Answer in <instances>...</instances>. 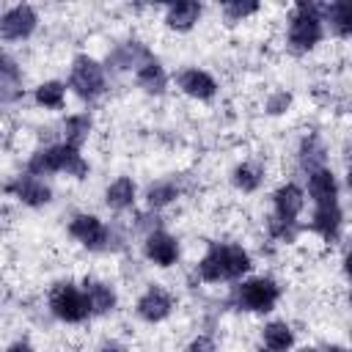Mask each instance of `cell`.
<instances>
[{"label":"cell","mask_w":352,"mask_h":352,"mask_svg":"<svg viewBox=\"0 0 352 352\" xmlns=\"http://www.w3.org/2000/svg\"><path fill=\"white\" fill-rule=\"evenodd\" d=\"M201 14H204V6L201 3H192V0H184V3H170L168 8H165V28H170V30H176V33H187V30H192L195 25H198V19H201Z\"/></svg>","instance_id":"obj_16"},{"label":"cell","mask_w":352,"mask_h":352,"mask_svg":"<svg viewBox=\"0 0 352 352\" xmlns=\"http://www.w3.org/2000/svg\"><path fill=\"white\" fill-rule=\"evenodd\" d=\"M143 253L157 267H170L179 258V242L168 231H151L143 242Z\"/></svg>","instance_id":"obj_12"},{"label":"cell","mask_w":352,"mask_h":352,"mask_svg":"<svg viewBox=\"0 0 352 352\" xmlns=\"http://www.w3.org/2000/svg\"><path fill=\"white\" fill-rule=\"evenodd\" d=\"M36 28H38V14L28 3H19V6H11V8L0 11V38L3 41L30 38Z\"/></svg>","instance_id":"obj_6"},{"label":"cell","mask_w":352,"mask_h":352,"mask_svg":"<svg viewBox=\"0 0 352 352\" xmlns=\"http://www.w3.org/2000/svg\"><path fill=\"white\" fill-rule=\"evenodd\" d=\"M33 99L44 110H60L66 104V82H60V80H44L41 85H36Z\"/></svg>","instance_id":"obj_23"},{"label":"cell","mask_w":352,"mask_h":352,"mask_svg":"<svg viewBox=\"0 0 352 352\" xmlns=\"http://www.w3.org/2000/svg\"><path fill=\"white\" fill-rule=\"evenodd\" d=\"M300 160H302V165L308 168V173L316 170V168H324V165H322V160H324V148L319 146L316 138H308V140L302 143V148H300Z\"/></svg>","instance_id":"obj_29"},{"label":"cell","mask_w":352,"mask_h":352,"mask_svg":"<svg viewBox=\"0 0 352 352\" xmlns=\"http://www.w3.org/2000/svg\"><path fill=\"white\" fill-rule=\"evenodd\" d=\"M195 272L204 283H220L226 280V267H223V256H220V242H212L209 250L198 258Z\"/></svg>","instance_id":"obj_20"},{"label":"cell","mask_w":352,"mask_h":352,"mask_svg":"<svg viewBox=\"0 0 352 352\" xmlns=\"http://www.w3.org/2000/svg\"><path fill=\"white\" fill-rule=\"evenodd\" d=\"M135 80H138V85L146 91V94H162L165 88H168V74H165V69H162V63L160 60H148V63H143L138 72H135Z\"/></svg>","instance_id":"obj_22"},{"label":"cell","mask_w":352,"mask_h":352,"mask_svg":"<svg viewBox=\"0 0 352 352\" xmlns=\"http://www.w3.org/2000/svg\"><path fill=\"white\" fill-rule=\"evenodd\" d=\"M261 182H264V168L258 162H242L231 173V184L239 192H256L261 187Z\"/></svg>","instance_id":"obj_26"},{"label":"cell","mask_w":352,"mask_h":352,"mask_svg":"<svg viewBox=\"0 0 352 352\" xmlns=\"http://www.w3.org/2000/svg\"><path fill=\"white\" fill-rule=\"evenodd\" d=\"M289 104H292V96H289L286 91H280V94H275V96H270V99H267V113L278 116V113H283Z\"/></svg>","instance_id":"obj_31"},{"label":"cell","mask_w":352,"mask_h":352,"mask_svg":"<svg viewBox=\"0 0 352 352\" xmlns=\"http://www.w3.org/2000/svg\"><path fill=\"white\" fill-rule=\"evenodd\" d=\"M330 22V30L338 36V38H346L352 33V6L338 0V3H330V6H322V22Z\"/></svg>","instance_id":"obj_21"},{"label":"cell","mask_w":352,"mask_h":352,"mask_svg":"<svg viewBox=\"0 0 352 352\" xmlns=\"http://www.w3.org/2000/svg\"><path fill=\"white\" fill-rule=\"evenodd\" d=\"M322 352H349L346 346H327V349H322Z\"/></svg>","instance_id":"obj_35"},{"label":"cell","mask_w":352,"mask_h":352,"mask_svg":"<svg viewBox=\"0 0 352 352\" xmlns=\"http://www.w3.org/2000/svg\"><path fill=\"white\" fill-rule=\"evenodd\" d=\"M50 311L55 319H60L66 324H80L91 316L82 289L72 280H60L50 289Z\"/></svg>","instance_id":"obj_3"},{"label":"cell","mask_w":352,"mask_h":352,"mask_svg":"<svg viewBox=\"0 0 352 352\" xmlns=\"http://www.w3.org/2000/svg\"><path fill=\"white\" fill-rule=\"evenodd\" d=\"M135 195H138L135 182H132L129 176H118L116 182L107 184V190H104V204H107L110 209H116V212H124V209H129V206L135 204Z\"/></svg>","instance_id":"obj_18"},{"label":"cell","mask_w":352,"mask_h":352,"mask_svg":"<svg viewBox=\"0 0 352 352\" xmlns=\"http://www.w3.org/2000/svg\"><path fill=\"white\" fill-rule=\"evenodd\" d=\"M261 338H264V346L272 349V352H289L294 346V330L286 322H270V324H264Z\"/></svg>","instance_id":"obj_24"},{"label":"cell","mask_w":352,"mask_h":352,"mask_svg":"<svg viewBox=\"0 0 352 352\" xmlns=\"http://www.w3.org/2000/svg\"><path fill=\"white\" fill-rule=\"evenodd\" d=\"M28 173L36 176V179L50 176V173H66L72 179H85L88 176V162L80 154V148H74L69 143H55V146H44V148L30 154Z\"/></svg>","instance_id":"obj_1"},{"label":"cell","mask_w":352,"mask_h":352,"mask_svg":"<svg viewBox=\"0 0 352 352\" xmlns=\"http://www.w3.org/2000/svg\"><path fill=\"white\" fill-rule=\"evenodd\" d=\"M91 126H94V121H91L88 113H72V116L63 121V143L80 148V146L88 140Z\"/></svg>","instance_id":"obj_25"},{"label":"cell","mask_w":352,"mask_h":352,"mask_svg":"<svg viewBox=\"0 0 352 352\" xmlns=\"http://www.w3.org/2000/svg\"><path fill=\"white\" fill-rule=\"evenodd\" d=\"M6 352H33V346H30V344H25V341H16V344H11Z\"/></svg>","instance_id":"obj_34"},{"label":"cell","mask_w":352,"mask_h":352,"mask_svg":"<svg viewBox=\"0 0 352 352\" xmlns=\"http://www.w3.org/2000/svg\"><path fill=\"white\" fill-rule=\"evenodd\" d=\"M173 305H176L173 294H168L162 286L151 283V286H148V289H146V292L138 297L135 311H138V316H140L143 322L157 324V322H165V319L173 314Z\"/></svg>","instance_id":"obj_8"},{"label":"cell","mask_w":352,"mask_h":352,"mask_svg":"<svg viewBox=\"0 0 352 352\" xmlns=\"http://www.w3.org/2000/svg\"><path fill=\"white\" fill-rule=\"evenodd\" d=\"M220 256H223V267H226V280H239L248 270H250V253L242 245H220Z\"/></svg>","instance_id":"obj_19"},{"label":"cell","mask_w":352,"mask_h":352,"mask_svg":"<svg viewBox=\"0 0 352 352\" xmlns=\"http://www.w3.org/2000/svg\"><path fill=\"white\" fill-rule=\"evenodd\" d=\"M300 352H322V349H316V346H302Z\"/></svg>","instance_id":"obj_36"},{"label":"cell","mask_w":352,"mask_h":352,"mask_svg":"<svg viewBox=\"0 0 352 352\" xmlns=\"http://www.w3.org/2000/svg\"><path fill=\"white\" fill-rule=\"evenodd\" d=\"M302 206H305V192H302L294 182L280 184V187L275 190V195H272V209H275L272 217L280 220V223H286V226H294V223H297Z\"/></svg>","instance_id":"obj_10"},{"label":"cell","mask_w":352,"mask_h":352,"mask_svg":"<svg viewBox=\"0 0 352 352\" xmlns=\"http://www.w3.org/2000/svg\"><path fill=\"white\" fill-rule=\"evenodd\" d=\"M19 77H22L19 63L8 52L0 50V82H19Z\"/></svg>","instance_id":"obj_30"},{"label":"cell","mask_w":352,"mask_h":352,"mask_svg":"<svg viewBox=\"0 0 352 352\" xmlns=\"http://www.w3.org/2000/svg\"><path fill=\"white\" fill-rule=\"evenodd\" d=\"M99 352H126V346H121L118 341H107V344H102Z\"/></svg>","instance_id":"obj_33"},{"label":"cell","mask_w":352,"mask_h":352,"mask_svg":"<svg viewBox=\"0 0 352 352\" xmlns=\"http://www.w3.org/2000/svg\"><path fill=\"white\" fill-rule=\"evenodd\" d=\"M176 85H179V91H182L184 96L198 99V102H206V99H212V96L217 94V80H214L209 72L198 69V66L182 69V72L176 74Z\"/></svg>","instance_id":"obj_11"},{"label":"cell","mask_w":352,"mask_h":352,"mask_svg":"<svg viewBox=\"0 0 352 352\" xmlns=\"http://www.w3.org/2000/svg\"><path fill=\"white\" fill-rule=\"evenodd\" d=\"M176 198H179V184L170 182V179L154 182V184H148V190H146V204H148L151 209H162V206L173 204Z\"/></svg>","instance_id":"obj_27"},{"label":"cell","mask_w":352,"mask_h":352,"mask_svg":"<svg viewBox=\"0 0 352 352\" xmlns=\"http://www.w3.org/2000/svg\"><path fill=\"white\" fill-rule=\"evenodd\" d=\"M187 352H217V346H214V341L209 336H198V338H192L187 344Z\"/></svg>","instance_id":"obj_32"},{"label":"cell","mask_w":352,"mask_h":352,"mask_svg":"<svg viewBox=\"0 0 352 352\" xmlns=\"http://www.w3.org/2000/svg\"><path fill=\"white\" fill-rule=\"evenodd\" d=\"M344 226V214L338 204H322L314 206V217H311V231H316L324 242H336Z\"/></svg>","instance_id":"obj_14"},{"label":"cell","mask_w":352,"mask_h":352,"mask_svg":"<svg viewBox=\"0 0 352 352\" xmlns=\"http://www.w3.org/2000/svg\"><path fill=\"white\" fill-rule=\"evenodd\" d=\"M258 352H272V349H267V346H261V349H258Z\"/></svg>","instance_id":"obj_37"},{"label":"cell","mask_w":352,"mask_h":352,"mask_svg":"<svg viewBox=\"0 0 352 352\" xmlns=\"http://www.w3.org/2000/svg\"><path fill=\"white\" fill-rule=\"evenodd\" d=\"M69 88L80 96V99H96L107 91V80H104V66L91 58V55H77L72 60L69 69Z\"/></svg>","instance_id":"obj_5"},{"label":"cell","mask_w":352,"mask_h":352,"mask_svg":"<svg viewBox=\"0 0 352 352\" xmlns=\"http://www.w3.org/2000/svg\"><path fill=\"white\" fill-rule=\"evenodd\" d=\"M154 55H151V50L146 47V44H140V41H124V44H118L113 52H110V58H107V63H113L116 69H132V72H138L143 63H148Z\"/></svg>","instance_id":"obj_17"},{"label":"cell","mask_w":352,"mask_h":352,"mask_svg":"<svg viewBox=\"0 0 352 352\" xmlns=\"http://www.w3.org/2000/svg\"><path fill=\"white\" fill-rule=\"evenodd\" d=\"M80 289H82V294H85V300H88L91 316H104V314H110V311L116 308V302H118L113 286L104 283V280H99V278H85Z\"/></svg>","instance_id":"obj_13"},{"label":"cell","mask_w":352,"mask_h":352,"mask_svg":"<svg viewBox=\"0 0 352 352\" xmlns=\"http://www.w3.org/2000/svg\"><path fill=\"white\" fill-rule=\"evenodd\" d=\"M308 195L314 206L322 204H338V182L330 168H316L308 173Z\"/></svg>","instance_id":"obj_15"},{"label":"cell","mask_w":352,"mask_h":352,"mask_svg":"<svg viewBox=\"0 0 352 352\" xmlns=\"http://www.w3.org/2000/svg\"><path fill=\"white\" fill-rule=\"evenodd\" d=\"M258 11H261V6L253 3V0H228V3H223V16L228 22H245L248 16H253Z\"/></svg>","instance_id":"obj_28"},{"label":"cell","mask_w":352,"mask_h":352,"mask_svg":"<svg viewBox=\"0 0 352 352\" xmlns=\"http://www.w3.org/2000/svg\"><path fill=\"white\" fill-rule=\"evenodd\" d=\"M280 300V286L272 278H250L234 289V305L250 314H267Z\"/></svg>","instance_id":"obj_4"},{"label":"cell","mask_w":352,"mask_h":352,"mask_svg":"<svg viewBox=\"0 0 352 352\" xmlns=\"http://www.w3.org/2000/svg\"><path fill=\"white\" fill-rule=\"evenodd\" d=\"M69 234L88 250H102L110 245V228L96 217V214H88V212H80L72 217L69 223Z\"/></svg>","instance_id":"obj_7"},{"label":"cell","mask_w":352,"mask_h":352,"mask_svg":"<svg viewBox=\"0 0 352 352\" xmlns=\"http://www.w3.org/2000/svg\"><path fill=\"white\" fill-rule=\"evenodd\" d=\"M322 41V6L297 3L289 16V47L294 52H308Z\"/></svg>","instance_id":"obj_2"},{"label":"cell","mask_w":352,"mask_h":352,"mask_svg":"<svg viewBox=\"0 0 352 352\" xmlns=\"http://www.w3.org/2000/svg\"><path fill=\"white\" fill-rule=\"evenodd\" d=\"M6 192L14 195L16 201H22L25 206H33V209L47 206V204L52 201V190H50V184H47L44 179L30 176V173L16 176L11 184H6Z\"/></svg>","instance_id":"obj_9"}]
</instances>
